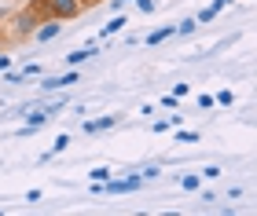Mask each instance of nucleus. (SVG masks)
Masks as SVG:
<instances>
[{
    "mask_svg": "<svg viewBox=\"0 0 257 216\" xmlns=\"http://www.w3.org/2000/svg\"><path fill=\"white\" fill-rule=\"evenodd\" d=\"M169 37H173V26H158L155 33H147V48H155V44L169 40Z\"/></svg>",
    "mask_w": 257,
    "mask_h": 216,
    "instance_id": "6e6552de",
    "label": "nucleus"
},
{
    "mask_svg": "<svg viewBox=\"0 0 257 216\" xmlns=\"http://www.w3.org/2000/svg\"><path fill=\"white\" fill-rule=\"evenodd\" d=\"M195 26H198L195 18H184V22H177V30H173V33H177V37H191V33H195Z\"/></svg>",
    "mask_w": 257,
    "mask_h": 216,
    "instance_id": "9d476101",
    "label": "nucleus"
},
{
    "mask_svg": "<svg viewBox=\"0 0 257 216\" xmlns=\"http://www.w3.org/2000/svg\"><path fill=\"white\" fill-rule=\"evenodd\" d=\"M217 15H220V11H217L213 4H209V8H202V11H198V18H195V22H198V26H202V22H213Z\"/></svg>",
    "mask_w": 257,
    "mask_h": 216,
    "instance_id": "9b49d317",
    "label": "nucleus"
},
{
    "mask_svg": "<svg viewBox=\"0 0 257 216\" xmlns=\"http://www.w3.org/2000/svg\"><path fill=\"white\" fill-rule=\"evenodd\" d=\"M144 187V180H140L136 172L133 176H121V180H103V194H133V190H140Z\"/></svg>",
    "mask_w": 257,
    "mask_h": 216,
    "instance_id": "f03ea898",
    "label": "nucleus"
},
{
    "mask_svg": "<svg viewBox=\"0 0 257 216\" xmlns=\"http://www.w3.org/2000/svg\"><path fill=\"white\" fill-rule=\"evenodd\" d=\"M136 176H140V180H158V176H162V168H158V165H144Z\"/></svg>",
    "mask_w": 257,
    "mask_h": 216,
    "instance_id": "ddd939ff",
    "label": "nucleus"
},
{
    "mask_svg": "<svg viewBox=\"0 0 257 216\" xmlns=\"http://www.w3.org/2000/svg\"><path fill=\"white\" fill-rule=\"evenodd\" d=\"M121 30H125V15H114L107 26L99 30V37H114V33H121Z\"/></svg>",
    "mask_w": 257,
    "mask_h": 216,
    "instance_id": "1a4fd4ad",
    "label": "nucleus"
},
{
    "mask_svg": "<svg viewBox=\"0 0 257 216\" xmlns=\"http://www.w3.org/2000/svg\"><path fill=\"white\" fill-rule=\"evenodd\" d=\"M213 103H217V106H231V103H235V96H231L228 88H224V92H217V96H213Z\"/></svg>",
    "mask_w": 257,
    "mask_h": 216,
    "instance_id": "2eb2a0df",
    "label": "nucleus"
},
{
    "mask_svg": "<svg viewBox=\"0 0 257 216\" xmlns=\"http://www.w3.org/2000/svg\"><path fill=\"white\" fill-rule=\"evenodd\" d=\"M202 176H206V180H217V176H220V165H206Z\"/></svg>",
    "mask_w": 257,
    "mask_h": 216,
    "instance_id": "a211bd4d",
    "label": "nucleus"
},
{
    "mask_svg": "<svg viewBox=\"0 0 257 216\" xmlns=\"http://www.w3.org/2000/svg\"><path fill=\"white\" fill-rule=\"evenodd\" d=\"M198 184H202V176H198V172H191V176H184V180H180V187H184V190H198Z\"/></svg>",
    "mask_w": 257,
    "mask_h": 216,
    "instance_id": "4468645a",
    "label": "nucleus"
},
{
    "mask_svg": "<svg viewBox=\"0 0 257 216\" xmlns=\"http://www.w3.org/2000/svg\"><path fill=\"white\" fill-rule=\"evenodd\" d=\"M209 106H217L213 96H198V110H209Z\"/></svg>",
    "mask_w": 257,
    "mask_h": 216,
    "instance_id": "aec40b11",
    "label": "nucleus"
},
{
    "mask_svg": "<svg viewBox=\"0 0 257 216\" xmlns=\"http://www.w3.org/2000/svg\"><path fill=\"white\" fill-rule=\"evenodd\" d=\"M118 124V114H107V118H96V121H85L81 128L85 132H107V128H114Z\"/></svg>",
    "mask_w": 257,
    "mask_h": 216,
    "instance_id": "423d86ee",
    "label": "nucleus"
},
{
    "mask_svg": "<svg viewBox=\"0 0 257 216\" xmlns=\"http://www.w3.org/2000/svg\"><path fill=\"white\" fill-rule=\"evenodd\" d=\"M66 146H70V136H55V143H52V150H48V154H63Z\"/></svg>",
    "mask_w": 257,
    "mask_h": 216,
    "instance_id": "dca6fc26",
    "label": "nucleus"
},
{
    "mask_svg": "<svg viewBox=\"0 0 257 216\" xmlns=\"http://www.w3.org/2000/svg\"><path fill=\"white\" fill-rule=\"evenodd\" d=\"M228 4H231V0H213V8H217V11H224Z\"/></svg>",
    "mask_w": 257,
    "mask_h": 216,
    "instance_id": "4be33fe9",
    "label": "nucleus"
},
{
    "mask_svg": "<svg viewBox=\"0 0 257 216\" xmlns=\"http://www.w3.org/2000/svg\"><path fill=\"white\" fill-rule=\"evenodd\" d=\"M121 4H128V0H121Z\"/></svg>",
    "mask_w": 257,
    "mask_h": 216,
    "instance_id": "5701e85b",
    "label": "nucleus"
},
{
    "mask_svg": "<svg viewBox=\"0 0 257 216\" xmlns=\"http://www.w3.org/2000/svg\"><path fill=\"white\" fill-rule=\"evenodd\" d=\"M173 143H198V132H177Z\"/></svg>",
    "mask_w": 257,
    "mask_h": 216,
    "instance_id": "f3484780",
    "label": "nucleus"
},
{
    "mask_svg": "<svg viewBox=\"0 0 257 216\" xmlns=\"http://www.w3.org/2000/svg\"><path fill=\"white\" fill-rule=\"evenodd\" d=\"M88 176H92V184H103V180H110L114 172H110V168H107V165H99V168H92V172H88Z\"/></svg>",
    "mask_w": 257,
    "mask_h": 216,
    "instance_id": "f8f14e48",
    "label": "nucleus"
},
{
    "mask_svg": "<svg viewBox=\"0 0 257 216\" xmlns=\"http://www.w3.org/2000/svg\"><path fill=\"white\" fill-rule=\"evenodd\" d=\"M92 55H99V52H96V44H88V48H77V52H70V55H66V66H81V62H88Z\"/></svg>",
    "mask_w": 257,
    "mask_h": 216,
    "instance_id": "0eeeda50",
    "label": "nucleus"
},
{
    "mask_svg": "<svg viewBox=\"0 0 257 216\" xmlns=\"http://www.w3.org/2000/svg\"><path fill=\"white\" fill-rule=\"evenodd\" d=\"M96 4H103V0H81V8H85V11H88V8H96Z\"/></svg>",
    "mask_w": 257,
    "mask_h": 216,
    "instance_id": "412c9836",
    "label": "nucleus"
},
{
    "mask_svg": "<svg viewBox=\"0 0 257 216\" xmlns=\"http://www.w3.org/2000/svg\"><path fill=\"white\" fill-rule=\"evenodd\" d=\"M70 84H77V66H70V74H63V77H44L41 92H55V88H70Z\"/></svg>",
    "mask_w": 257,
    "mask_h": 216,
    "instance_id": "7ed1b4c3",
    "label": "nucleus"
},
{
    "mask_svg": "<svg viewBox=\"0 0 257 216\" xmlns=\"http://www.w3.org/2000/svg\"><path fill=\"white\" fill-rule=\"evenodd\" d=\"M22 118H26V128H33V132H37L41 128V124H48L52 121V114H48V106H44V110H22Z\"/></svg>",
    "mask_w": 257,
    "mask_h": 216,
    "instance_id": "39448f33",
    "label": "nucleus"
},
{
    "mask_svg": "<svg viewBox=\"0 0 257 216\" xmlns=\"http://www.w3.org/2000/svg\"><path fill=\"white\" fill-rule=\"evenodd\" d=\"M136 8L144 11V15H151V11H155V0H136Z\"/></svg>",
    "mask_w": 257,
    "mask_h": 216,
    "instance_id": "6ab92c4d",
    "label": "nucleus"
},
{
    "mask_svg": "<svg viewBox=\"0 0 257 216\" xmlns=\"http://www.w3.org/2000/svg\"><path fill=\"white\" fill-rule=\"evenodd\" d=\"M63 33V26H59V18H44L41 22V30H33V37H37L41 44H48V40H55Z\"/></svg>",
    "mask_w": 257,
    "mask_h": 216,
    "instance_id": "20e7f679",
    "label": "nucleus"
},
{
    "mask_svg": "<svg viewBox=\"0 0 257 216\" xmlns=\"http://www.w3.org/2000/svg\"><path fill=\"white\" fill-rule=\"evenodd\" d=\"M41 11H44V18H59V22H70V18H77L81 11V0H37Z\"/></svg>",
    "mask_w": 257,
    "mask_h": 216,
    "instance_id": "f257e3e1",
    "label": "nucleus"
}]
</instances>
